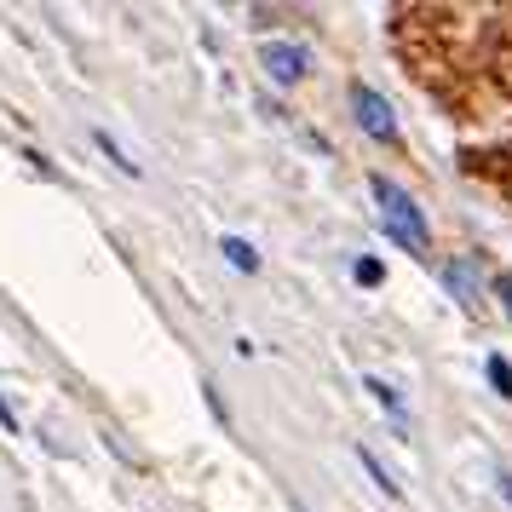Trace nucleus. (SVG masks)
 <instances>
[{
  "mask_svg": "<svg viewBox=\"0 0 512 512\" xmlns=\"http://www.w3.org/2000/svg\"><path fill=\"white\" fill-rule=\"evenodd\" d=\"M369 190H374V208H380V225H386V236H392L397 248H409V254L426 259V248H432V225H426L420 202H415L403 185H392L386 173H374Z\"/></svg>",
  "mask_w": 512,
  "mask_h": 512,
  "instance_id": "1",
  "label": "nucleus"
},
{
  "mask_svg": "<svg viewBox=\"0 0 512 512\" xmlns=\"http://www.w3.org/2000/svg\"><path fill=\"white\" fill-rule=\"evenodd\" d=\"M351 121H357L374 144H397V139H403V133H397L392 104H386V93H374L369 81H357V87H351Z\"/></svg>",
  "mask_w": 512,
  "mask_h": 512,
  "instance_id": "2",
  "label": "nucleus"
},
{
  "mask_svg": "<svg viewBox=\"0 0 512 512\" xmlns=\"http://www.w3.org/2000/svg\"><path fill=\"white\" fill-rule=\"evenodd\" d=\"M259 64H265L271 81L294 87V81L305 75V47H294V41H265V47H259Z\"/></svg>",
  "mask_w": 512,
  "mask_h": 512,
  "instance_id": "3",
  "label": "nucleus"
},
{
  "mask_svg": "<svg viewBox=\"0 0 512 512\" xmlns=\"http://www.w3.org/2000/svg\"><path fill=\"white\" fill-rule=\"evenodd\" d=\"M443 282H449V294L461 305H478V265L472 259H449L443 265Z\"/></svg>",
  "mask_w": 512,
  "mask_h": 512,
  "instance_id": "4",
  "label": "nucleus"
},
{
  "mask_svg": "<svg viewBox=\"0 0 512 512\" xmlns=\"http://www.w3.org/2000/svg\"><path fill=\"white\" fill-rule=\"evenodd\" d=\"M357 461H363V472H369V478H374V489H380L386 501H403V484H397L392 472L380 466V455H374V449H363V443H357Z\"/></svg>",
  "mask_w": 512,
  "mask_h": 512,
  "instance_id": "5",
  "label": "nucleus"
},
{
  "mask_svg": "<svg viewBox=\"0 0 512 512\" xmlns=\"http://www.w3.org/2000/svg\"><path fill=\"white\" fill-rule=\"evenodd\" d=\"M219 254L231 259L236 271H248V277H254V271H259V254H254V248H248V242H242V236H225V242H219Z\"/></svg>",
  "mask_w": 512,
  "mask_h": 512,
  "instance_id": "6",
  "label": "nucleus"
},
{
  "mask_svg": "<svg viewBox=\"0 0 512 512\" xmlns=\"http://www.w3.org/2000/svg\"><path fill=\"white\" fill-rule=\"evenodd\" d=\"M93 144H98V150H104V156H110V162L121 167V173H127V179H139V162H133V156H121V144L110 139L104 127H93Z\"/></svg>",
  "mask_w": 512,
  "mask_h": 512,
  "instance_id": "7",
  "label": "nucleus"
},
{
  "mask_svg": "<svg viewBox=\"0 0 512 512\" xmlns=\"http://www.w3.org/2000/svg\"><path fill=\"white\" fill-rule=\"evenodd\" d=\"M363 386H369V397H374V403H380V409H386V415H397V420H403V397H397L392 386H386V380H380V374H369V380H363Z\"/></svg>",
  "mask_w": 512,
  "mask_h": 512,
  "instance_id": "8",
  "label": "nucleus"
},
{
  "mask_svg": "<svg viewBox=\"0 0 512 512\" xmlns=\"http://www.w3.org/2000/svg\"><path fill=\"white\" fill-rule=\"evenodd\" d=\"M484 369H489V386H495L501 397H512V363H507V357H489Z\"/></svg>",
  "mask_w": 512,
  "mask_h": 512,
  "instance_id": "9",
  "label": "nucleus"
},
{
  "mask_svg": "<svg viewBox=\"0 0 512 512\" xmlns=\"http://www.w3.org/2000/svg\"><path fill=\"white\" fill-rule=\"evenodd\" d=\"M351 277L363 282V288H380V277H386V265H380V259H357V265H351Z\"/></svg>",
  "mask_w": 512,
  "mask_h": 512,
  "instance_id": "10",
  "label": "nucleus"
},
{
  "mask_svg": "<svg viewBox=\"0 0 512 512\" xmlns=\"http://www.w3.org/2000/svg\"><path fill=\"white\" fill-rule=\"evenodd\" d=\"M202 397H208V409H213V415H219V420H231V409H225V397L213 392V386H202Z\"/></svg>",
  "mask_w": 512,
  "mask_h": 512,
  "instance_id": "11",
  "label": "nucleus"
},
{
  "mask_svg": "<svg viewBox=\"0 0 512 512\" xmlns=\"http://www.w3.org/2000/svg\"><path fill=\"white\" fill-rule=\"evenodd\" d=\"M0 426H6V432H18V415H12V403H6V397H0Z\"/></svg>",
  "mask_w": 512,
  "mask_h": 512,
  "instance_id": "12",
  "label": "nucleus"
},
{
  "mask_svg": "<svg viewBox=\"0 0 512 512\" xmlns=\"http://www.w3.org/2000/svg\"><path fill=\"white\" fill-rule=\"evenodd\" d=\"M495 288H501V305H507V311H512V277H501V282H495Z\"/></svg>",
  "mask_w": 512,
  "mask_h": 512,
  "instance_id": "13",
  "label": "nucleus"
},
{
  "mask_svg": "<svg viewBox=\"0 0 512 512\" xmlns=\"http://www.w3.org/2000/svg\"><path fill=\"white\" fill-rule=\"evenodd\" d=\"M294 512H300V507H294Z\"/></svg>",
  "mask_w": 512,
  "mask_h": 512,
  "instance_id": "14",
  "label": "nucleus"
}]
</instances>
